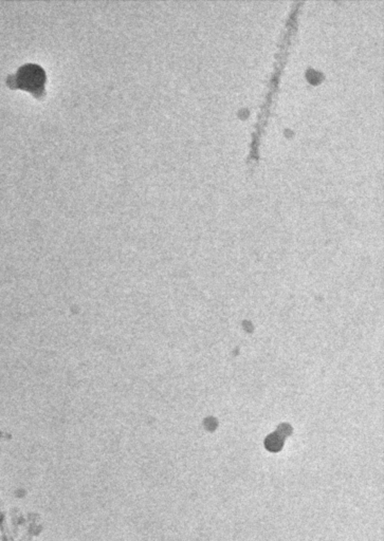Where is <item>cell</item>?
I'll return each mask as SVG.
<instances>
[{
    "label": "cell",
    "mask_w": 384,
    "mask_h": 541,
    "mask_svg": "<svg viewBox=\"0 0 384 541\" xmlns=\"http://www.w3.org/2000/svg\"><path fill=\"white\" fill-rule=\"evenodd\" d=\"M45 83V73L37 66L29 65L21 68L17 74L18 87L30 92H37Z\"/></svg>",
    "instance_id": "cell-1"
}]
</instances>
